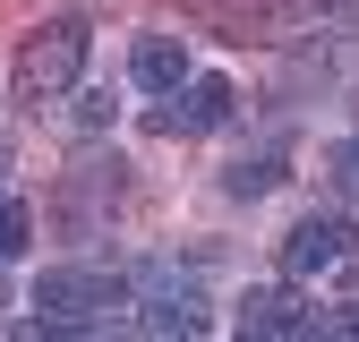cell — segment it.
<instances>
[{
	"label": "cell",
	"mask_w": 359,
	"mask_h": 342,
	"mask_svg": "<svg viewBox=\"0 0 359 342\" xmlns=\"http://www.w3.org/2000/svg\"><path fill=\"white\" fill-rule=\"evenodd\" d=\"M128 274H95V266H52L34 282V334H86L95 317H111V308H128Z\"/></svg>",
	"instance_id": "6da1fadb"
},
{
	"label": "cell",
	"mask_w": 359,
	"mask_h": 342,
	"mask_svg": "<svg viewBox=\"0 0 359 342\" xmlns=\"http://www.w3.org/2000/svg\"><path fill=\"white\" fill-rule=\"evenodd\" d=\"M26 248H34V214L18 197H0V256H26Z\"/></svg>",
	"instance_id": "ba28073f"
},
{
	"label": "cell",
	"mask_w": 359,
	"mask_h": 342,
	"mask_svg": "<svg viewBox=\"0 0 359 342\" xmlns=\"http://www.w3.org/2000/svg\"><path fill=\"white\" fill-rule=\"evenodd\" d=\"M317 334H359V299L351 308H317Z\"/></svg>",
	"instance_id": "9c48e42d"
},
{
	"label": "cell",
	"mask_w": 359,
	"mask_h": 342,
	"mask_svg": "<svg viewBox=\"0 0 359 342\" xmlns=\"http://www.w3.org/2000/svg\"><path fill=\"white\" fill-rule=\"evenodd\" d=\"M274 180H283V163H274V154H265V163H231V171H222V189H231V197H265Z\"/></svg>",
	"instance_id": "52a82bcc"
},
{
	"label": "cell",
	"mask_w": 359,
	"mask_h": 342,
	"mask_svg": "<svg viewBox=\"0 0 359 342\" xmlns=\"http://www.w3.org/2000/svg\"><path fill=\"white\" fill-rule=\"evenodd\" d=\"M240 325H248V334H283V342H299V334H317V308H308L299 291H248V299H240Z\"/></svg>",
	"instance_id": "5b68a950"
},
{
	"label": "cell",
	"mask_w": 359,
	"mask_h": 342,
	"mask_svg": "<svg viewBox=\"0 0 359 342\" xmlns=\"http://www.w3.org/2000/svg\"><path fill=\"white\" fill-rule=\"evenodd\" d=\"M342 256H351V223H342V214H299V223L283 231V274H291V282L342 266Z\"/></svg>",
	"instance_id": "277c9868"
},
{
	"label": "cell",
	"mask_w": 359,
	"mask_h": 342,
	"mask_svg": "<svg viewBox=\"0 0 359 342\" xmlns=\"http://www.w3.org/2000/svg\"><path fill=\"white\" fill-rule=\"evenodd\" d=\"M86 52H95V34H86L77 18H52L43 34H26V52H18V103H52V95H69V86L86 77Z\"/></svg>",
	"instance_id": "7a4b0ae2"
},
{
	"label": "cell",
	"mask_w": 359,
	"mask_h": 342,
	"mask_svg": "<svg viewBox=\"0 0 359 342\" xmlns=\"http://www.w3.org/2000/svg\"><path fill=\"white\" fill-rule=\"evenodd\" d=\"M128 77H137L146 95H171V86L189 77V43H180V34H146L137 52H128Z\"/></svg>",
	"instance_id": "8992f818"
},
{
	"label": "cell",
	"mask_w": 359,
	"mask_h": 342,
	"mask_svg": "<svg viewBox=\"0 0 359 342\" xmlns=\"http://www.w3.org/2000/svg\"><path fill=\"white\" fill-rule=\"evenodd\" d=\"M334 180H342V197H359V146H342V163H334Z\"/></svg>",
	"instance_id": "30bf717a"
},
{
	"label": "cell",
	"mask_w": 359,
	"mask_h": 342,
	"mask_svg": "<svg viewBox=\"0 0 359 342\" xmlns=\"http://www.w3.org/2000/svg\"><path fill=\"white\" fill-rule=\"evenodd\" d=\"M231 86H222V77H180L171 86V95L154 103V137H205V128H222V120H231Z\"/></svg>",
	"instance_id": "3957f363"
}]
</instances>
